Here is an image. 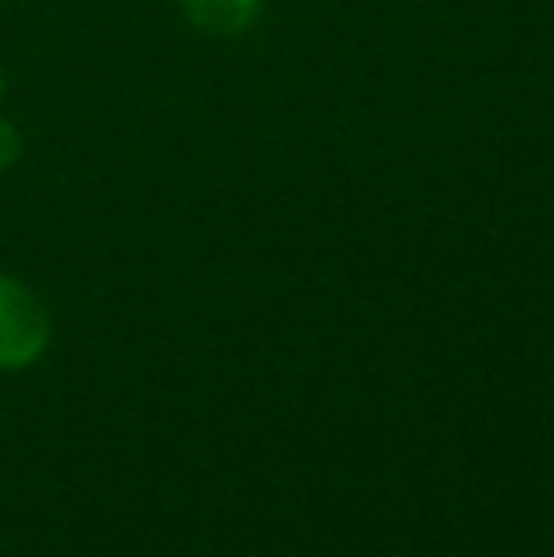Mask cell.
Here are the masks:
<instances>
[{
	"label": "cell",
	"mask_w": 554,
	"mask_h": 557,
	"mask_svg": "<svg viewBox=\"0 0 554 557\" xmlns=\"http://www.w3.org/2000/svg\"><path fill=\"white\" fill-rule=\"evenodd\" d=\"M53 323L35 288L0 273V372H20L50 349Z\"/></svg>",
	"instance_id": "cell-1"
},
{
	"label": "cell",
	"mask_w": 554,
	"mask_h": 557,
	"mask_svg": "<svg viewBox=\"0 0 554 557\" xmlns=\"http://www.w3.org/2000/svg\"><path fill=\"white\" fill-rule=\"evenodd\" d=\"M186 23L198 27L201 35L236 38L259 20L262 0H178Z\"/></svg>",
	"instance_id": "cell-2"
},
{
	"label": "cell",
	"mask_w": 554,
	"mask_h": 557,
	"mask_svg": "<svg viewBox=\"0 0 554 557\" xmlns=\"http://www.w3.org/2000/svg\"><path fill=\"white\" fill-rule=\"evenodd\" d=\"M20 148H23V137L15 133V125L0 117V168H12V163L20 160Z\"/></svg>",
	"instance_id": "cell-3"
},
{
	"label": "cell",
	"mask_w": 554,
	"mask_h": 557,
	"mask_svg": "<svg viewBox=\"0 0 554 557\" xmlns=\"http://www.w3.org/2000/svg\"><path fill=\"white\" fill-rule=\"evenodd\" d=\"M0 96H4V65H0Z\"/></svg>",
	"instance_id": "cell-4"
}]
</instances>
